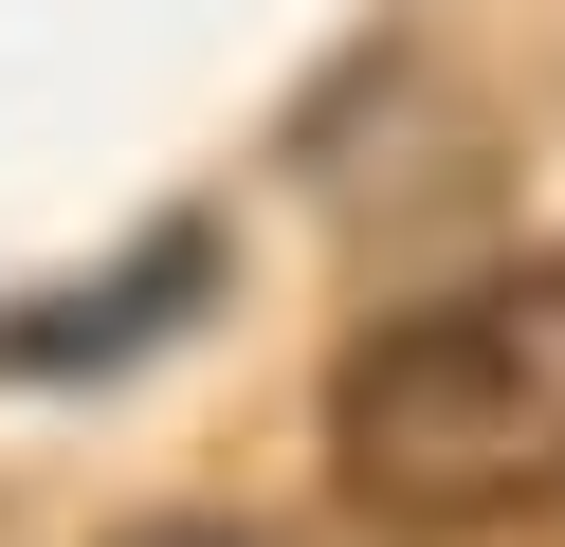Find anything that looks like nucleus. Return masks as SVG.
Listing matches in <instances>:
<instances>
[{"mask_svg": "<svg viewBox=\"0 0 565 547\" xmlns=\"http://www.w3.org/2000/svg\"><path fill=\"white\" fill-rule=\"evenodd\" d=\"M201 311H220V219H147L92 292H19L0 311V383H110L128 347H164Z\"/></svg>", "mask_w": 565, "mask_h": 547, "instance_id": "obj_2", "label": "nucleus"}, {"mask_svg": "<svg viewBox=\"0 0 565 547\" xmlns=\"http://www.w3.org/2000/svg\"><path fill=\"white\" fill-rule=\"evenodd\" d=\"M329 493L365 529H511L565 493V255L383 311L329 383Z\"/></svg>", "mask_w": 565, "mask_h": 547, "instance_id": "obj_1", "label": "nucleus"}, {"mask_svg": "<svg viewBox=\"0 0 565 547\" xmlns=\"http://www.w3.org/2000/svg\"><path fill=\"white\" fill-rule=\"evenodd\" d=\"M128 547H274V529H128Z\"/></svg>", "mask_w": 565, "mask_h": 547, "instance_id": "obj_3", "label": "nucleus"}]
</instances>
